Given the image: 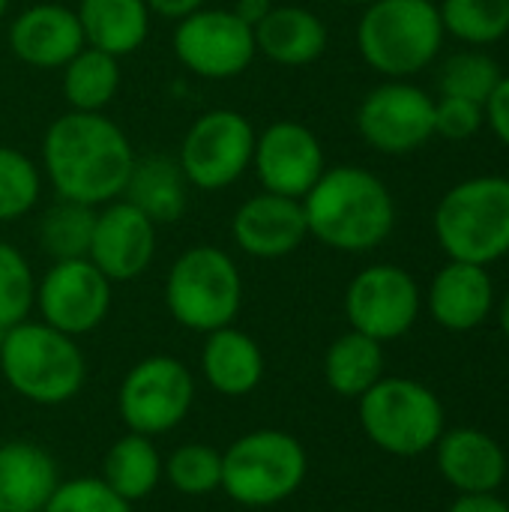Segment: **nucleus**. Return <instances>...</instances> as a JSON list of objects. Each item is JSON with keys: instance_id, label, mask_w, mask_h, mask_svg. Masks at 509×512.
I'll use <instances>...</instances> for the list:
<instances>
[{"instance_id": "f257e3e1", "label": "nucleus", "mask_w": 509, "mask_h": 512, "mask_svg": "<svg viewBox=\"0 0 509 512\" xmlns=\"http://www.w3.org/2000/svg\"><path fill=\"white\" fill-rule=\"evenodd\" d=\"M135 150L102 111H66L42 135V174L57 198L102 207L123 198Z\"/></svg>"}, {"instance_id": "f03ea898", "label": "nucleus", "mask_w": 509, "mask_h": 512, "mask_svg": "<svg viewBox=\"0 0 509 512\" xmlns=\"http://www.w3.org/2000/svg\"><path fill=\"white\" fill-rule=\"evenodd\" d=\"M303 213L309 237L348 255L378 249L396 228V201L387 183L360 165L324 168L303 195Z\"/></svg>"}, {"instance_id": "7ed1b4c3", "label": "nucleus", "mask_w": 509, "mask_h": 512, "mask_svg": "<svg viewBox=\"0 0 509 512\" xmlns=\"http://www.w3.org/2000/svg\"><path fill=\"white\" fill-rule=\"evenodd\" d=\"M0 375L21 399L57 408L72 402L87 381V360L78 339L45 321H21L6 330L0 348Z\"/></svg>"}, {"instance_id": "20e7f679", "label": "nucleus", "mask_w": 509, "mask_h": 512, "mask_svg": "<svg viewBox=\"0 0 509 512\" xmlns=\"http://www.w3.org/2000/svg\"><path fill=\"white\" fill-rule=\"evenodd\" d=\"M432 231L450 261L489 267L509 255V177L456 183L435 207Z\"/></svg>"}, {"instance_id": "39448f33", "label": "nucleus", "mask_w": 509, "mask_h": 512, "mask_svg": "<svg viewBox=\"0 0 509 512\" xmlns=\"http://www.w3.org/2000/svg\"><path fill=\"white\" fill-rule=\"evenodd\" d=\"M309 456L300 438L285 429H255L222 450V489L234 504L267 510L300 492Z\"/></svg>"}, {"instance_id": "423d86ee", "label": "nucleus", "mask_w": 509, "mask_h": 512, "mask_svg": "<svg viewBox=\"0 0 509 512\" xmlns=\"http://www.w3.org/2000/svg\"><path fill=\"white\" fill-rule=\"evenodd\" d=\"M444 24L432 0H372L357 24L360 57L384 78H411L432 66Z\"/></svg>"}, {"instance_id": "0eeeda50", "label": "nucleus", "mask_w": 509, "mask_h": 512, "mask_svg": "<svg viewBox=\"0 0 509 512\" xmlns=\"http://www.w3.org/2000/svg\"><path fill=\"white\" fill-rule=\"evenodd\" d=\"M165 309L192 333H213L237 321L243 309V273L219 246L180 252L165 276Z\"/></svg>"}, {"instance_id": "6e6552de", "label": "nucleus", "mask_w": 509, "mask_h": 512, "mask_svg": "<svg viewBox=\"0 0 509 512\" xmlns=\"http://www.w3.org/2000/svg\"><path fill=\"white\" fill-rule=\"evenodd\" d=\"M363 435L387 456L417 459L441 441L447 432V411L435 390L414 378L384 375L360 399Z\"/></svg>"}, {"instance_id": "1a4fd4ad", "label": "nucleus", "mask_w": 509, "mask_h": 512, "mask_svg": "<svg viewBox=\"0 0 509 512\" xmlns=\"http://www.w3.org/2000/svg\"><path fill=\"white\" fill-rule=\"evenodd\" d=\"M195 408V375L171 357L153 354L138 360L120 381L117 414L129 432L159 438L174 432Z\"/></svg>"}, {"instance_id": "9d476101", "label": "nucleus", "mask_w": 509, "mask_h": 512, "mask_svg": "<svg viewBox=\"0 0 509 512\" xmlns=\"http://www.w3.org/2000/svg\"><path fill=\"white\" fill-rule=\"evenodd\" d=\"M255 126L234 108L204 111L183 135L177 162L192 189L219 192L252 168Z\"/></svg>"}, {"instance_id": "9b49d317", "label": "nucleus", "mask_w": 509, "mask_h": 512, "mask_svg": "<svg viewBox=\"0 0 509 512\" xmlns=\"http://www.w3.org/2000/svg\"><path fill=\"white\" fill-rule=\"evenodd\" d=\"M174 57L183 69L207 81H228L243 75L258 57L252 27L234 9L201 6L174 21Z\"/></svg>"}, {"instance_id": "f8f14e48", "label": "nucleus", "mask_w": 509, "mask_h": 512, "mask_svg": "<svg viewBox=\"0 0 509 512\" xmlns=\"http://www.w3.org/2000/svg\"><path fill=\"white\" fill-rule=\"evenodd\" d=\"M360 138L387 156H408L435 138V99L408 78H387L357 108Z\"/></svg>"}, {"instance_id": "ddd939ff", "label": "nucleus", "mask_w": 509, "mask_h": 512, "mask_svg": "<svg viewBox=\"0 0 509 512\" xmlns=\"http://www.w3.org/2000/svg\"><path fill=\"white\" fill-rule=\"evenodd\" d=\"M114 282L90 261H51V267L36 279V303L39 321L48 327L81 339L99 330L111 312Z\"/></svg>"}, {"instance_id": "4468645a", "label": "nucleus", "mask_w": 509, "mask_h": 512, "mask_svg": "<svg viewBox=\"0 0 509 512\" xmlns=\"http://www.w3.org/2000/svg\"><path fill=\"white\" fill-rule=\"evenodd\" d=\"M420 309L423 294L417 279L396 264L363 267L345 291V318L351 330L381 345L411 333Z\"/></svg>"}, {"instance_id": "2eb2a0df", "label": "nucleus", "mask_w": 509, "mask_h": 512, "mask_svg": "<svg viewBox=\"0 0 509 512\" xmlns=\"http://www.w3.org/2000/svg\"><path fill=\"white\" fill-rule=\"evenodd\" d=\"M327 159L318 135L300 120H273L255 135L252 171L264 192L300 198L318 183Z\"/></svg>"}, {"instance_id": "dca6fc26", "label": "nucleus", "mask_w": 509, "mask_h": 512, "mask_svg": "<svg viewBox=\"0 0 509 512\" xmlns=\"http://www.w3.org/2000/svg\"><path fill=\"white\" fill-rule=\"evenodd\" d=\"M153 255H156V222L147 219L138 207H132L126 198H117L96 210L87 258L111 282L138 279L153 264Z\"/></svg>"}, {"instance_id": "f3484780", "label": "nucleus", "mask_w": 509, "mask_h": 512, "mask_svg": "<svg viewBox=\"0 0 509 512\" xmlns=\"http://www.w3.org/2000/svg\"><path fill=\"white\" fill-rule=\"evenodd\" d=\"M234 246L258 261H279L309 240L306 213L300 198L258 192L246 198L231 216Z\"/></svg>"}, {"instance_id": "a211bd4d", "label": "nucleus", "mask_w": 509, "mask_h": 512, "mask_svg": "<svg viewBox=\"0 0 509 512\" xmlns=\"http://www.w3.org/2000/svg\"><path fill=\"white\" fill-rule=\"evenodd\" d=\"M84 48V33L72 6L33 3L9 24V51L33 69H63Z\"/></svg>"}, {"instance_id": "6ab92c4d", "label": "nucleus", "mask_w": 509, "mask_h": 512, "mask_svg": "<svg viewBox=\"0 0 509 512\" xmlns=\"http://www.w3.org/2000/svg\"><path fill=\"white\" fill-rule=\"evenodd\" d=\"M429 315L438 327L450 333H471L489 321L495 309V282L489 267L450 261L444 264L426 294Z\"/></svg>"}, {"instance_id": "aec40b11", "label": "nucleus", "mask_w": 509, "mask_h": 512, "mask_svg": "<svg viewBox=\"0 0 509 512\" xmlns=\"http://www.w3.org/2000/svg\"><path fill=\"white\" fill-rule=\"evenodd\" d=\"M435 462L447 486L459 495L498 492L507 480L509 462L498 438L483 429H447L435 444Z\"/></svg>"}, {"instance_id": "412c9836", "label": "nucleus", "mask_w": 509, "mask_h": 512, "mask_svg": "<svg viewBox=\"0 0 509 512\" xmlns=\"http://www.w3.org/2000/svg\"><path fill=\"white\" fill-rule=\"evenodd\" d=\"M201 375L219 396L243 399L261 387L267 375V360L261 345L246 330L228 324L204 336Z\"/></svg>"}, {"instance_id": "4be33fe9", "label": "nucleus", "mask_w": 509, "mask_h": 512, "mask_svg": "<svg viewBox=\"0 0 509 512\" xmlns=\"http://www.w3.org/2000/svg\"><path fill=\"white\" fill-rule=\"evenodd\" d=\"M60 486L54 456L33 441L0 444V512H42Z\"/></svg>"}, {"instance_id": "5701e85b", "label": "nucleus", "mask_w": 509, "mask_h": 512, "mask_svg": "<svg viewBox=\"0 0 509 512\" xmlns=\"http://www.w3.org/2000/svg\"><path fill=\"white\" fill-rule=\"evenodd\" d=\"M255 48L276 66H309L324 57L330 33L306 6H273L255 27Z\"/></svg>"}, {"instance_id": "b1692460", "label": "nucleus", "mask_w": 509, "mask_h": 512, "mask_svg": "<svg viewBox=\"0 0 509 512\" xmlns=\"http://www.w3.org/2000/svg\"><path fill=\"white\" fill-rule=\"evenodd\" d=\"M189 192L192 186L177 156L150 153V156H135L123 198L156 225H168V222L183 219L189 207Z\"/></svg>"}, {"instance_id": "393cba45", "label": "nucleus", "mask_w": 509, "mask_h": 512, "mask_svg": "<svg viewBox=\"0 0 509 512\" xmlns=\"http://www.w3.org/2000/svg\"><path fill=\"white\" fill-rule=\"evenodd\" d=\"M84 45L111 57L135 54L150 36L147 0H78L75 6Z\"/></svg>"}, {"instance_id": "a878e982", "label": "nucleus", "mask_w": 509, "mask_h": 512, "mask_svg": "<svg viewBox=\"0 0 509 512\" xmlns=\"http://www.w3.org/2000/svg\"><path fill=\"white\" fill-rule=\"evenodd\" d=\"M162 465H165V459L159 456L153 438L126 432L105 450L99 477L123 501L138 504V501L150 498L156 492V486L162 483Z\"/></svg>"}, {"instance_id": "bb28decb", "label": "nucleus", "mask_w": 509, "mask_h": 512, "mask_svg": "<svg viewBox=\"0 0 509 512\" xmlns=\"http://www.w3.org/2000/svg\"><path fill=\"white\" fill-rule=\"evenodd\" d=\"M384 378V345L348 330L324 354V381L342 399H360Z\"/></svg>"}, {"instance_id": "cd10ccee", "label": "nucleus", "mask_w": 509, "mask_h": 512, "mask_svg": "<svg viewBox=\"0 0 509 512\" xmlns=\"http://www.w3.org/2000/svg\"><path fill=\"white\" fill-rule=\"evenodd\" d=\"M60 72V90L69 111H105L120 90V57L90 45H84Z\"/></svg>"}, {"instance_id": "c85d7f7f", "label": "nucleus", "mask_w": 509, "mask_h": 512, "mask_svg": "<svg viewBox=\"0 0 509 512\" xmlns=\"http://www.w3.org/2000/svg\"><path fill=\"white\" fill-rule=\"evenodd\" d=\"M96 210H99V207L57 198V201L39 216V228H36L39 249H42L51 261L87 258V252H90V237H93V225H96Z\"/></svg>"}, {"instance_id": "c756f323", "label": "nucleus", "mask_w": 509, "mask_h": 512, "mask_svg": "<svg viewBox=\"0 0 509 512\" xmlns=\"http://www.w3.org/2000/svg\"><path fill=\"white\" fill-rule=\"evenodd\" d=\"M444 33L468 45H492L509 33V0H441Z\"/></svg>"}, {"instance_id": "7c9ffc66", "label": "nucleus", "mask_w": 509, "mask_h": 512, "mask_svg": "<svg viewBox=\"0 0 509 512\" xmlns=\"http://www.w3.org/2000/svg\"><path fill=\"white\" fill-rule=\"evenodd\" d=\"M162 480L183 498H207L222 489V453L204 441L180 444L165 459Z\"/></svg>"}, {"instance_id": "2f4dec72", "label": "nucleus", "mask_w": 509, "mask_h": 512, "mask_svg": "<svg viewBox=\"0 0 509 512\" xmlns=\"http://www.w3.org/2000/svg\"><path fill=\"white\" fill-rule=\"evenodd\" d=\"M42 195V168L18 147L0 144V222L24 219Z\"/></svg>"}, {"instance_id": "473e14b6", "label": "nucleus", "mask_w": 509, "mask_h": 512, "mask_svg": "<svg viewBox=\"0 0 509 512\" xmlns=\"http://www.w3.org/2000/svg\"><path fill=\"white\" fill-rule=\"evenodd\" d=\"M501 78L504 72L495 57L483 51H459L441 66L438 87H441V96H459V99L486 105V99L492 96Z\"/></svg>"}, {"instance_id": "72a5a7b5", "label": "nucleus", "mask_w": 509, "mask_h": 512, "mask_svg": "<svg viewBox=\"0 0 509 512\" xmlns=\"http://www.w3.org/2000/svg\"><path fill=\"white\" fill-rule=\"evenodd\" d=\"M36 303V276L24 252L0 240V327H15L30 318Z\"/></svg>"}, {"instance_id": "f704fd0d", "label": "nucleus", "mask_w": 509, "mask_h": 512, "mask_svg": "<svg viewBox=\"0 0 509 512\" xmlns=\"http://www.w3.org/2000/svg\"><path fill=\"white\" fill-rule=\"evenodd\" d=\"M42 512H135V504L111 492L102 477H75L60 480Z\"/></svg>"}, {"instance_id": "c9c22d12", "label": "nucleus", "mask_w": 509, "mask_h": 512, "mask_svg": "<svg viewBox=\"0 0 509 512\" xmlns=\"http://www.w3.org/2000/svg\"><path fill=\"white\" fill-rule=\"evenodd\" d=\"M486 123V108L471 99L441 96L435 99V135L447 141H468Z\"/></svg>"}, {"instance_id": "e433bc0d", "label": "nucleus", "mask_w": 509, "mask_h": 512, "mask_svg": "<svg viewBox=\"0 0 509 512\" xmlns=\"http://www.w3.org/2000/svg\"><path fill=\"white\" fill-rule=\"evenodd\" d=\"M486 123L495 132V138L509 147V75L498 81V87L492 90V96L486 99Z\"/></svg>"}, {"instance_id": "4c0bfd02", "label": "nucleus", "mask_w": 509, "mask_h": 512, "mask_svg": "<svg viewBox=\"0 0 509 512\" xmlns=\"http://www.w3.org/2000/svg\"><path fill=\"white\" fill-rule=\"evenodd\" d=\"M447 512H509V504L501 501L495 492H474V495H459Z\"/></svg>"}, {"instance_id": "58836bf2", "label": "nucleus", "mask_w": 509, "mask_h": 512, "mask_svg": "<svg viewBox=\"0 0 509 512\" xmlns=\"http://www.w3.org/2000/svg\"><path fill=\"white\" fill-rule=\"evenodd\" d=\"M201 6H207V0H147L150 15H159L168 21H180L192 12H198Z\"/></svg>"}, {"instance_id": "ea45409f", "label": "nucleus", "mask_w": 509, "mask_h": 512, "mask_svg": "<svg viewBox=\"0 0 509 512\" xmlns=\"http://www.w3.org/2000/svg\"><path fill=\"white\" fill-rule=\"evenodd\" d=\"M273 6H276L273 0H234V6H231V9H234V12H237L249 27H255V24H258V21H261Z\"/></svg>"}, {"instance_id": "a19ab883", "label": "nucleus", "mask_w": 509, "mask_h": 512, "mask_svg": "<svg viewBox=\"0 0 509 512\" xmlns=\"http://www.w3.org/2000/svg\"><path fill=\"white\" fill-rule=\"evenodd\" d=\"M498 324H501V333L509 339V291L507 297L501 300V306H498Z\"/></svg>"}, {"instance_id": "79ce46f5", "label": "nucleus", "mask_w": 509, "mask_h": 512, "mask_svg": "<svg viewBox=\"0 0 509 512\" xmlns=\"http://www.w3.org/2000/svg\"><path fill=\"white\" fill-rule=\"evenodd\" d=\"M342 3H348V6H369L372 0H342Z\"/></svg>"}, {"instance_id": "37998d69", "label": "nucleus", "mask_w": 509, "mask_h": 512, "mask_svg": "<svg viewBox=\"0 0 509 512\" xmlns=\"http://www.w3.org/2000/svg\"><path fill=\"white\" fill-rule=\"evenodd\" d=\"M6 12H9V0H0V21H3Z\"/></svg>"}, {"instance_id": "c03bdc74", "label": "nucleus", "mask_w": 509, "mask_h": 512, "mask_svg": "<svg viewBox=\"0 0 509 512\" xmlns=\"http://www.w3.org/2000/svg\"><path fill=\"white\" fill-rule=\"evenodd\" d=\"M3 336H6V327H0V348H3Z\"/></svg>"}]
</instances>
